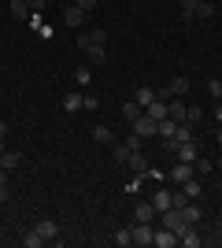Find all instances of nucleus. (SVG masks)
Returning <instances> with one entry per match:
<instances>
[{"instance_id":"f257e3e1","label":"nucleus","mask_w":222,"mask_h":248,"mask_svg":"<svg viewBox=\"0 0 222 248\" xmlns=\"http://www.w3.org/2000/svg\"><path fill=\"white\" fill-rule=\"evenodd\" d=\"M163 226L174 230V233H181L189 222H185V215H181V207H167V211H163Z\"/></svg>"},{"instance_id":"f03ea898","label":"nucleus","mask_w":222,"mask_h":248,"mask_svg":"<svg viewBox=\"0 0 222 248\" xmlns=\"http://www.w3.org/2000/svg\"><path fill=\"white\" fill-rule=\"evenodd\" d=\"M130 126H133V134H137L141 141H145V137H156V119H148L145 111H141V115H137V119H133Z\"/></svg>"},{"instance_id":"7ed1b4c3","label":"nucleus","mask_w":222,"mask_h":248,"mask_svg":"<svg viewBox=\"0 0 222 248\" xmlns=\"http://www.w3.org/2000/svg\"><path fill=\"white\" fill-rule=\"evenodd\" d=\"M33 230H37V233L44 237V245H59V226H56L52 218H41V222H37Z\"/></svg>"},{"instance_id":"20e7f679","label":"nucleus","mask_w":222,"mask_h":248,"mask_svg":"<svg viewBox=\"0 0 222 248\" xmlns=\"http://www.w3.org/2000/svg\"><path fill=\"white\" fill-rule=\"evenodd\" d=\"M130 233H133V245H152V237H156V230H152V222H133V230H130Z\"/></svg>"},{"instance_id":"39448f33","label":"nucleus","mask_w":222,"mask_h":248,"mask_svg":"<svg viewBox=\"0 0 222 248\" xmlns=\"http://www.w3.org/2000/svg\"><path fill=\"white\" fill-rule=\"evenodd\" d=\"M189 178H196V170H192V163H174V170H170V182H174V186H185V182H189Z\"/></svg>"},{"instance_id":"423d86ee","label":"nucleus","mask_w":222,"mask_h":248,"mask_svg":"<svg viewBox=\"0 0 222 248\" xmlns=\"http://www.w3.org/2000/svg\"><path fill=\"white\" fill-rule=\"evenodd\" d=\"M89 45H107V30H89V33H78V48H89Z\"/></svg>"},{"instance_id":"0eeeda50","label":"nucleus","mask_w":222,"mask_h":248,"mask_svg":"<svg viewBox=\"0 0 222 248\" xmlns=\"http://www.w3.org/2000/svg\"><path fill=\"white\" fill-rule=\"evenodd\" d=\"M85 15H89V11H82V8H78V4H71V8L63 11V22H67V26H71V30H78V26H82V22H85Z\"/></svg>"},{"instance_id":"6e6552de","label":"nucleus","mask_w":222,"mask_h":248,"mask_svg":"<svg viewBox=\"0 0 222 248\" xmlns=\"http://www.w3.org/2000/svg\"><path fill=\"white\" fill-rule=\"evenodd\" d=\"M152 245H156V248H174V245H178V233L163 226V230H156V237H152Z\"/></svg>"},{"instance_id":"1a4fd4ad","label":"nucleus","mask_w":222,"mask_h":248,"mask_svg":"<svg viewBox=\"0 0 222 248\" xmlns=\"http://www.w3.org/2000/svg\"><path fill=\"white\" fill-rule=\"evenodd\" d=\"M178 245H185V248H200V230H196V226L189 222V226H185V230L178 233Z\"/></svg>"},{"instance_id":"9d476101","label":"nucleus","mask_w":222,"mask_h":248,"mask_svg":"<svg viewBox=\"0 0 222 248\" xmlns=\"http://www.w3.org/2000/svg\"><path fill=\"white\" fill-rule=\"evenodd\" d=\"M145 115H148V119H156V123H159V119H167V100H163V96H156V100L145 108Z\"/></svg>"},{"instance_id":"9b49d317","label":"nucleus","mask_w":222,"mask_h":248,"mask_svg":"<svg viewBox=\"0 0 222 248\" xmlns=\"http://www.w3.org/2000/svg\"><path fill=\"white\" fill-rule=\"evenodd\" d=\"M152 207H156L159 215H163V211L170 207V189H163V186H159L156 193H152Z\"/></svg>"},{"instance_id":"f8f14e48","label":"nucleus","mask_w":222,"mask_h":248,"mask_svg":"<svg viewBox=\"0 0 222 248\" xmlns=\"http://www.w3.org/2000/svg\"><path fill=\"white\" fill-rule=\"evenodd\" d=\"M185 111H189V108H185L181 100H167V119H174V123H185Z\"/></svg>"},{"instance_id":"ddd939ff","label":"nucleus","mask_w":222,"mask_h":248,"mask_svg":"<svg viewBox=\"0 0 222 248\" xmlns=\"http://www.w3.org/2000/svg\"><path fill=\"white\" fill-rule=\"evenodd\" d=\"M192 15H196V19H200V22L215 19V4H211V0H200V4H196V8H192Z\"/></svg>"},{"instance_id":"4468645a","label":"nucleus","mask_w":222,"mask_h":248,"mask_svg":"<svg viewBox=\"0 0 222 248\" xmlns=\"http://www.w3.org/2000/svg\"><path fill=\"white\" fill-rule=\"evenodd\" d=\"M174 152H178V159H181V163H196V145H192V141H185V145H178V148H174Z\"/></svg>"},{"instance_id":"2eb2a0df","label":"nucleus","mask_w":222,"mask_h":248,"mask_svg":"<svg viewBox=\"0 0 222 248\" xmlns=\"http://www.w3.org/2000/svg\"><path fill=\"white\" fill-rule=\"evenodd\" d=\"M78 108H85V96L74 89V93H67V96H63V111H78Z\"/></svg>"},{"instance_id":"dca6fc26","label":"nucleus","mask_w":222,"mask_h":248,"mask_svg":"<svg viewBox=\"0 0 222 248\" xmlns=\"http://www.w3.org/2000/svg\"><path fill=\"white\" fill-rule=\"evenodd\" d=\"M93 141L96 145H115V134H111L107 126H93Z\"/></svg>"},{"instance_id":"f3484780","label":"nucleus","mask_w":222,"mask_h":248,"mask_svg":"<svg viewBox=\"0 0 222 248\" xmlns=\"http://www.w3.org/2000/svg\"><path fill=\"white\" fill-rule=\"evenodd\" d=\"M19 163H22V155H19V152H4V155H0V170H8V174H11Z\"/></svg>"},{"instance_id":"a211bd4d","label":"nucleus","mask_w":222,"mask_h":248,"mask_svg":"<svg viewBox=\"0 0 222 248\" xmlns=\"http://www.w3.org/2000/svg\"><path fill=\"white\" fill-rule=\"evenodd\" d=\"M11 15H15V19H30V0H11Z\"/></svg>"},{"instance_id":"6ab92c4d","label":"nucleus","mask_w":222,"mask_h":248,"mask_svg":"<svg viewBox=\"0 0 222 248\" xmlns=\"http://www.w3.org/2000/svg\"><path fill=\"white\" fill-rule=\"evenodd\" d=\"M167 93L170 96H185V93H189V78H174V82L167 85Z\"/></svg>"},{"instance_id":"aec40b11","label":"nucleus","mask_w":222,"mask_h":248,"mask_svg":"<svg viewBox=\"0 0 222 248\" xmlns=\"http://www.w3.org/2000/svg\"><path fill=\"white\" fill-rule=\"evenodd\" d=\"M192 170H196V178L211 174V170H215V159H204V155H196V163H192Z\"/></svg>"},{"instance_id":"412c9836","label":"nucleus","mask_w":222,"mask_h":248,"mask_svg":"<svg viewBox=\"0 0 222 248\" xmlns=\"http://www.w3.org/2000/svg\"><path fill=\"white\" fill-rule=\"evenodd\" d=\"M130 152H133V148H130L126 141H115V145H111V155H115L118 163H126V159H130Z\"/></svg>"},{"instance_id":"4be33fe9","label":"nucleus","mask_w":222,"mask_h":248,"mask_svg":"<svg viewBox=\"0 0 222 248\" xmlns=\"http://www.w3.org/2000/svg\"><path fill=\"white\" fill-rule=\"evenodd\" d=\"M181 215H185V222H192V226H196V222H200V207H196V200H189V204L181 207Z\"/></svg>"},{"instance_id":"5701e85b","label":"nucleus","mask_w":222,"mask_h":248,"mask_svg":"<svg viewBox=\"0 0 222 248\" xmlns=\"http://www.w3.org/2000/svg\"><path fill=\"white\" fill-rule=\"evenodd\" d=\"M82 52H85L89 63H104V45H89V48H82Z\"/></svg>"},{"instance_id":"b1692460","label":"nucleus","mask_w":222,"mask_h":248,"mask_svg":"<svg viewBox=\"0 0 222 248\" xmlns=\"http://www.w3.org/2000/svg\"><path fill=\"white\" fill-rule=\"evenodd\" d=\"M141 111H145V108H141L137 100H126V104H122V119H130V123H133V119H137Z\"/></svg>"},{"instance_id":"393cba45","label":"nucleus","mask_w":222,"mask_h":248,"mask_svg":"<svg viewBox=\"0 0 222 248\" xmlns=\"http://www.w3.org/2000/svg\"><path fill=\"white\" fill-rule=\"evenodd\" d=\"M174 141H178V145L192 141V126H189V123H178V130H174Z\"/></svg>"},{"instance_id":"a878e982","label":"nucleus","mask_w":222,"mask_h":248,"mask_svg":"<svg viewBox=\"0 0 222 248\" xmlns=\"http://www.w3.org/2000/svg\"><path fill=\"white\" fill-rule=\"evenodd\" d=\"M126 163L133 167V170H141V174L148 170V163H145V152H141V148H137V152H130V159H126Z\"/></svg>"},{"instance_id":"bb28decb","label":"nucleus","mask_w":222,"mask_h":248,"mask_svg":"<svg viewBox=\"0 0 222 248\" xmlns=\"http://www.w3.org/2000/svg\"><path fill=\"white\" fill-rule=\"evenodd\" d=\"M133 215H137V222H152V218H156L159 211H156V207H152V204H141L137 211H133Z\"/></svg>"},{"instance_id":"cd10ccee","label":"nucleus","mask_w":222,"mask_h":248,"mask_svg":"<svg viewBox=\"0 0 222 248\" xmlns=\"http://www.w3.org/2000/svg\"><path fill=\"white\" fill-rule=\"evenodd\" d=\"M133 100H137L141 108H148V104L156 100V89H145V85H141V89H137V96H133Z\"/></svg>"},{"instance_id":"c85d7f7f","label":"nucleus","mask_w":222,"mask_h":248,"mask_svg":"<svg viewBox=\"0 0 222 248\" xmlns=\"http://www.w3.org/2000/svg\"><path fill=\"white\" fill-rule=\"evenodd\" d=\"M207 96H215V100H222V78H207Z\"/></svg>"},{"instance_id":"c756f323","label":"nucleus","mask_w":222,"mask_h":248,"mask_svg":"<svg viewBox=\"0 0 222 248\" xmlns=\"http://www.w3.org/2000/svg\"><path fill=\"white\" fill-rule=\"evenodd\" d=\"M181 189H185V197H189V200H200V182H196V178H189Z\"/></svg>"},{"instance_id":"7c9ffc66","label":"nucleus","mask_w":222,"mask_h":248,"mask_svg":"<svg viewBox=\"0 0 222 248\" xmlns=\"http://www.w3.org/2000/svg\"><path fill=\"white\" fill-rule=\"evenodd\" d=\"M22 245H26V248H41V245H44V237L37 233V230H30V233L22 237Z\"/></svg>"},{"instance_id":"2f4dec72","label":"nucleus","mask_w":222,"mask_h":248,"mask_svg":"<svg viewBox=\"0 0 222 248\" xmlns=\"http://www.w3.org/2000/svg\"><path fill=\"white\" fill-rule=\"evenodd\" d=\"M115 245H118V248L133 245V233H130V230H115Z\"/></svg>"},{"instance_id":"473e14b6","label":"nucleus","mask_w":222,"mask_h":248,"mask_svg":"<svg viewBox=\"0 0 222 248\" xmlns=\"http://www.w3.org/2000/svg\"><path fill=\"white\" fill-rule=\"evenodd\" d=\"M74 78H78V85H89V82H93V71H89V67H78Z\"/></svg>"},{"instance_id":"72a5a7b5","label":"nucleus","mask_w":222,"mask_h":248,"mask_svg":"<svg viewBox=\"0 0 222 248\" xmlns=\"http://www.w3.org/2000/svg\"><path fill=\"white\" fill-rule=\"evenodd\" d=\"M189 204V197H185V189H178V193H170V207H185Z\"/></svg>"},{"instance_id":"f704fd0d","label":"nucleus","mask_w":222,"mask_h":248,"mask_svg":"<svg viewBox=\"0 0 222 248\" xmlns=\"http://www.w3.org/2000/svg\"><path fill=\"white\" fill-rule=\"evenodd\" d=\"M11 197V189H8V170H0V204Z\"/></svg>"},{"instance_id":"c9c22d12","label":"nucleus","mask_w":222,"mask_h":248,"mask_svg":"<svg viewBox=\"0 0 222 248\" xmlns=\"http://www.w3.org/2000/svg\"><path fill=\"white\" fill-rule=\"evenodd\" d=\"M71 4H78L82 11H93V8H96V0H71Z\"/></svg>"},{"instance_id":"e433bc0d","label":"nucleus","mask_w":222,"mask_h":248,"mask_svg":"<svg viewBox=\"0 0 222 248\" xmlns=\"http://www.w3.org/2000/svg\"><path fill=\"white\" fill-rule=\"evenodd\" d=\"M178 4H181V11H192L196 4H200V0H178Z\"/></svg>"},{"instance_id":"4c0bfd02","label":"nucleus","mask_w":222,"mask_h":248,"mask_svg":"<svg viewBox=\"0 0 222 248\" xmlns=\"http://www.w3.org/2000/svg\"><path fill=\"white\" fill-rule=\"evenodd\" d=\"M30 11H44V0H30Z\"/></svg>"},{"instance_id":"58836bf2","label":"nucleus","mask_w":222,"mask_h":248,"mask_svg":"<svg viewBox=\"0 0 222 248\" xmlns=\"http://www.w3.org/2000/svg\"><path fill=\"white\" fill-rule=\"evenodd\" d=\"M4 137H8V123H0V141H4Z\"/></svg>"},{"instance_id":"ea45409f","label":"nucleus","mask_w":222,"mask_h":248,"mask_svg":"<svg viewBox=\"0 0 222 248\" xmlns=\"http://www.w3.org/2000/svg\"><path fill=\"white\" fill-rule=\"evenodd\" d=\"M215 123H219V126H222V108H219V111H215Z\"/></svg>"},{"instance_id":"a19ab883","label":"nucleus","mask_w":222,"mask_h":248,"mask_svg":"<svg viewBox=\"0 0 222 248\" xmlns=\"http://www.w3.org/2000/svg\"><path fill=\"white\" fill-rule=\"evenodd\" d=\"M215 167H219V170H222V155H219V159H215Z\"/></svg>"},{"instance_id":"79ce46f5","label":"nucleus","mask_w":222,"mask_h":248,"mask_svg":"<svg viewBox=\"0 0 222 248\" xmlns=\"http://www.w3.org/2000/svg\"><path fill=\"white\" fill-rule=\"evenodd\" d=\"M4 152H8V148H4V141H0V155H4Z\"/></svg>"},{"instance_id":"37998d69","label":"nucleus","mask_w":222,"mask_h":248,"mask_svg":"<svg viewBox=\"0 0 222 248\" xmlns=\"http://www.w3.org/2000/svg\"><path fill=\"white\" fill-rule=\"evenodd\" d=\"M219 148H222V130H219Z\"/></svg>"},{"instance_id":"c03bdc74","label":"nucleus","mask_w":222,"mask_h":248,"mask_svg":"<svg viewBox=\"0 0 222 248\" xmlns=\"http://www.w3.org/2000/svg\"><path fill=\"white\" fill-rule=\"evenodd\" d=\"M219 237H222V222H219Z\"/></svg>"}]
</instances>
